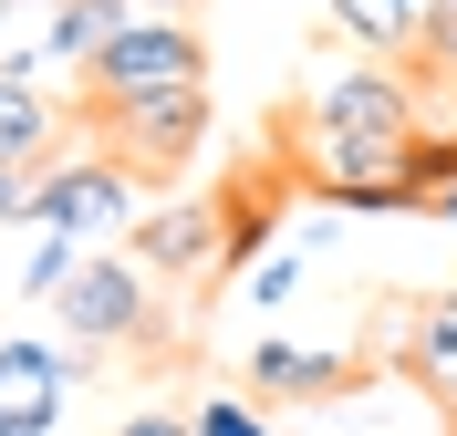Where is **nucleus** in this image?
Listing matches in <instances>:
<instances>
[{
	"label": "nucleus",
	"instance_id": "0eeeda50",
	"mask_svg": "<svg viewBox=\"0 0 457 436\" xmlns=\"http://www.w3.org/2000/svg\"><path fill=\"white\" fill-rule=\"evenodd\" d=\"M73 353L42 343V333H0V436H53L62 395H73Z\"/></svg>",
	"mask_w": 457,
	"mask_h": 436
},
{
	"label": "nucleus",
	"instance_id": "4468645a",
	"mask_svg": "<svg viewBox=\"0 0 457 436\" xmlns=\"http://www.w3.org/2000/svg\"><path fill=\"white\" fill-rule=\"evenodd\" d=\"M42 31H53V0H0V73L42 84Z\"/></svg>",
	"mask_w": 457,
	"mask_h": 436
},
{
	"label": "nucleus",
	"instance_id": "ddd939ff",
	"mask_svg": "<svg viewBox=\"0 0 457 436\" xmlns=\"http://www.w3.org/2000/svg\"><path fill=\"white\" fill-rule=\"evenodd\" d=\"M405 364H416V384H427V395H447V406H457V281L436 291L427 312H416V343H405Z\"/></svg>",
	"mask_w": 457,
	"mask_h": 436
},
{
	"label": "nucleus",
	"instance_id": "aec40b11",
	"mask_svg": "<svg viewBox=\"0 0 457 436\" xmlns=\"http://www.w3.org/2000/svg\"><path fill=\"white\" fill-rule=\"evenodd\" d=\"M114 436H198V426H187V415H177V406H145V415H125V426H114Z\"/></svg>",
	"mask_w": 457,
	"mask_h": 436
},
{
	"label": "nucleus",
	"instance_id": "f3484780",
	"mask_svg": "<svg viewBox=\"0 0 457 436\" xmlns=\"http://www.w3.org/2000/svg\"><path fill=\"white\" fill-rule=\"evenodd\" d=\"M73 260H84V239H62V229H42V250H31V270H21V291H31V301H53V291L73 281Z\"/></svg>",
	"mask_w": 457,
	"mask_h": 436
},
{
	"label": "nucleus",
	"instance_id": "a211bd4d",
	"mask_svg": "<svg viewBox=\"0 0 457 436\" xmlns=\"http://www.w3.org/2000/svg\"><path fill=\"white\" fill-rule=\"evenodd\" d=\"M302 281H312L302 260H260V270H250V301H260V312H281V301H291Z\"/></svg>",
	"mask_w": 457,
	"mask_h": 436
},
{
	"label": "nucleus",
	"instance_id": "5701e85b",
	"mask_svg": "<svg viewBox=\"0 0 457 436\" xmlns=\"http://www.w3.org/2000/svg\"><path fill=\"white\" fill-rule=\"evenodd\" d=\"M405 11H427V0H405Z\"/></svg>",
	"mask_w": 457,
	"mask_h": 436
},
{
	"label": "nucleus",
	"instance_id": "6e6552de",
	"mask_svg": "<svg viewBox=\"0 0 457 436\" xmlns=\"http://www.w3.org/2000/svg\"><path fill=\"white\" fill-rule=\"evenodd\" d=\"M343 384H353V364H343V353L281 343V333H260V343H250V395H260V406H333Z\"/></svg>",
	"mask_w": 457,
	"mask_h": 436
},
{
	"label": "nucleus",
	"instance_id": "39448f33",
	"mask_svg": "<svg viewBox=\"0 0 457 436\" xmlns=\"http://www.w3.org/2000/svg\"><path fill=\"white\" fill-rule=\"evenodd\" d=\"M31 198H42L31 229H62V239H84V250H94L104 229L136 218V167H125V156H53Z\"/></svg>",
	"mask_w": 457,
	"mask_h": 436
},
{
	"label": "nucleus",
	"instance_id": "1a4fd4ad",
	"mask_svg": "<svg viewBox=\"0 0 457 436\" xmlns=\"http://www.w3.org/2000/svg\"><path fill=\"white\" fill-rule=\"evenodd\" d=\"M62 125H73V115H62L31 73H0V167H31V177H42L62 156Z\"/></svg>",
	"mask_w": 457,
	"mask_h": 436
},
{
	"label": "nucleus",
	"instance_id": "7ed1b4c3",
	"mask_svg": "<svg viewBox=\"0 0 457 436\" xmlns=\"http://www.w3.org/2000/svg\"><path fill=\"white\" fill-rule=\"evenodd\" d=\"M156 84H208V42L187 31V11H136V21L84 62L94 104H125V94H156Z\"/></svg>",
	"mask_w": 457,
	"mask_h": 436
},
{
	"label": "nucleus",
	"instance_id": "9b49d317",
	"mask_svg": "<svg viewBox=\"0 0 457 436\" xmlns=\"http://www.w3.org/2000/svg\"><path fill=\"white\" fill-rule=\"evenodd\" d=\"M270 229H281V187L239 167L219 187V270H250V250H270Z\"/></svg>",
	"mask_w": 457,
	"mask_h": 436
},
{
	"label": "nucleus",
	"instance_id": "f03ea898",
	"mask_svg": "<svg viewBox=\"0 0 457 436\" xmlns=\"http://www.w3.org/2000/svg\"><path fill=\"white\" fill-rule=\"evenodd\" d=\"M53 322L73 353H114V343H156L167 322H156V281H145L125 250H84L73 281L53 291Z\"/></svg>",
	"mask_w": 457,
	"mask_h": 436
},
{
	"label": "nucleus",
	"instance_id": "6ab92c4d",
	"mask_svg": "<svg viewBox=\"0 0 457 436\" xmlns=\"http://www.w3.org/2000/svg\"><path fill=\"white\" fill-rule=\"evenodd\" d=\"M31 187H42L31 167H0V218H11V229H31V218H42V198H31Z\"/></svg>",
	"mask_w": 457,
	"mask_h": 436
},
{
	"label": "nucleus",
	"instance_id": "dca6fc26",
	"mask_svg": "<svg viewBox=\"0 0 457 436\" xmlns=\"http://www.w3.org/2000/svg\"><path fill=\"white\" fill-rule=\"evenodd\" d=\"M416 62L457 84V0H427V11H416Z\"/></svg>",
	"mask_w": 457,
	"mask_h": 436
},
{
	"label": "nucleus",
	"instance_id": "2eb2a0df",
	"mask_svg": "<svg viewBox=\"0 0 457 436\" xmlns=\"http://www.w3.org/2000/svg\"><path fill=\"white\" fill-rule=\"evenodd\" d=\"M187 426H198V436H281V426H270V406H260V395H208V406L187 415Z\"/></svg>",
	"mask_w": 457,
	"mask_h": 436
},
{
	"label": "nucleus",
	"instance_id": "f8f14e48",
	"mask_svg": "<svg viewBox=\"0 0 457 436\" xmlns=\"http://www.w3.org/2000/svg\"><path fill=\"white\" fill-rule=\"evenodd\" d=\"M322 21H333L353 53H374V62L416 53V11H405V0H322Z\"/></svg>",
	"mask_w": 457,
	"mask_h": 436
},
{
	"label": "nucleus",
	"instance_id": "f257e3e1",
	"mask_svg": "<svg viewBox=\"0 0 457 436\" xmlns=\"http://www.w3.org/2000/svg\"><path fill=\"white\" fill-rule=\"evenodd\" d=\"M302 167H312V187H374V177H395L405 136H416V84H405L395 62H333L312 94H302Z\"/></svg>",
	"mask_w": 457,
	"mask_h": 436
},
{
	"label": "nucleus",
	"instance_id": "20e7f679",
	"mask_svg": "<svg viewBox=\"0 0 457 436\" xmlns=\"http://www.w3.org/2000/svg\"><path fill=\"white\" fill-rule=\"evenodd\" d=\"M94 125H104V156H125L136 177H177L208 145V84H156L125 104H94Z\"/></svg>",
	"mask_w": 457,
	"mask_h": 436
},
{
	"label": "nucleus",
	"instance_id": "9d476101",
	"mask_svg": "<svg viewBox=\"0 0 457 436\" xmlns=\"http://www.w3.org/2000/svg\"><path fill=\"white\" fill-rule=\"evenodd\" d=\"M125 21H136V0H53V31H42V73H73V84H84V62L104 53Z\"/></svg>",
	"mask_w": 457,
	"mask_h": 436
},
{
	"label": "nucleus",
	"instance_id": "412c9836",
	"mask_svg": "<svg viewBox=\"0 0 457 436\" xmlns=\"http://www.w3.org/2000/svg\"><path fill=\"white\" fill-rule=\"evenodd\" d=\"M427 218H447V229H457V177H447V187H436V208H427Z\"/></svg>",
	"mask_w": 457,
	"mask_h": 436
},
{
	"label": "nucleus",
	"instance_id": "423d86ee",
	"mask_svg": "<svg viewBox=\"0 0 457 436\" xmlns=\"http://www.w3.org/2000/svg\"><path fill=\"white\" fill-rule=\"evenodd\" d=\"M125 260L145 281H219V198H167L125 218Z\"/></svg>",
	"mask_w": 457,
	"mask_h": 436
},
{
	"label": "nucleus",
	"instance_id": "4be33fe9",
	"mask_svg": "<svg viewBox=\"0 0 457 436\" xmlns=\"http://www.w3.org/2000/svg\"><path fill=\"white\" fill-rule=\"evenodd\" d=\"M156 11H198V0H156Z\"/></svg>",
	"mask_w": 457,
	"mask_h": 436
}]
</instances>
